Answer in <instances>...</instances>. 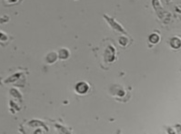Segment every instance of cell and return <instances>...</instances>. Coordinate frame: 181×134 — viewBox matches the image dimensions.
Listing matches in <instances>:
<instances>
[{"label": "cell", "instance_id": "cell-1", "mask_svg": "<svg viewBox=\"0 0 181 134\" xmlns=\"http://www.w3.org/2000/svg\"><path fill=\"white\" fill-rule=\"evenodd\" d=\"M76 89L78 92L83 94V93H86L87 91H89V85H87L86 83H80L77 85Z\"/></svg>", "mask_w": 181, "mask_h": 134}, {"label": "cell", "instance_id": "cell-2", "mask_svg": "<svg viewBox=\"0 0 181 134\" xmlns=\"http://www.w3.org/2000/svg\"><path fill=\"white\" fill-rule=\"evenodd\" d=\"M170 46H172L173 48H175V49H178V48H179L181 46V40L178 37H174V38L171 39Z\"/></svg>", "mask_w": 181, "mask_h": 134}, {"label": "cell", "instance_id": "cell-3", "mask_svg": "<svg viewBox=\"0 0 181 134\" xmlns=\"http://www.w3.org/2000/svg\"><path fill=\"white\" fill-rule=\"evenodd\" d=\"M68 56H69V53L67 49H61L59 51V57L61 59H67Z\"/></svg>", "mask_w": 181, "mask_h": 134}, {"label": "cell", "instance_id": "cell-4", "mask_svg": "<svg viewBox=\"0 0 181 134\" xmlns=\"http://www.w3.org/2000/svg\"><path fill=\"white\" fill-rule=\"evenodd\" d=\"M149 41L152 43V44H156L158 43L159 41V36H158L156 34H152L151 36H149Z\"/></svg>", "mask_w": 181, "mask_h": 134}, {"label": "cell", "instance_id": "cell-5", "mask_svg": "<svg viewBox=\"0 0 181 134\" xmlns=\"http://www.w3.org/2000/svg\"><path fill=\"white\" fill-rule=\"evenodd\" d=\"M8 1H9V2H12V3H15V2L17 1V0H8Z\"/></svg>", "mask_w": 181, "mask_h": 134}]
</instances>
